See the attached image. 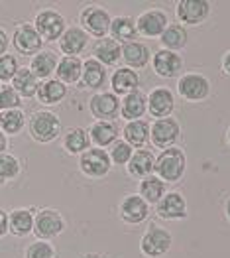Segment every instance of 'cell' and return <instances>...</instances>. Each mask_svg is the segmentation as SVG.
Here are the masks:
<instances>
[{"label": "cell", "instance_id": "7a4b0ae2", "mask_svg": "<svg viewBox=\"0 0 230 258\" xmlns=\"http://www.w3.org/2000/svg\"><path fill=\"white\" fill-rule=\"evenodd\" d=\"M154 170L162 181H177L185 172V156L179 148H168L160 154Z\"/></svg>", "mask_w": 230, "mask_h": 258}, {"label": "cell", "instance_id": "4316f807", "mask_svg": "<svg viewBox=\"0 0 230 258\" xmlns=\"http://www.w3.org/2000/svg\"><path fill=\"white\" fill-rule=\"evenodd\" d=\"M65 95H67V87L57 79H47L38 89V99L43 105H57L65 99Z\"/></svg>", "mask_w": 230, "mask_h": 258}, {"label": "cell", "instance_id": "7402d4cb", "mask_svg": "<svg viewBox=\"0 0 230 258\" xmlns=\"http://www.w3.org/2000/svg\"><path fill=\"white\" fill-rule=\"evenodd\" d=\"M55 73H57V81H61L63 85L65 83H77L83 75V63L79 57H67L65 55L57 61Z\"/></svg>", "mask_w": 230, "mask_h": 258}, {"label": "cell", "instance_id": "c3c4849f", "mask_svg": "<svg viewBox=\"0 0 230 258\" xmlns=\"http://www.w3.org/2000/svg\"><path fill=\"white\" fill-rule=\"evenodd\" d=\"M228 140H230V130H228Z\"/></svg>", "mask_w": 230, "mask_h": 258}, {"label": "cell", "instance_id": "4fadbf2b", "mask_svg": "<svg viewBox=\"0 0 230 258\" xmlns=\"http://www.w3.org/2000/svg\"><path fill=\"white\" fill-rule=\"evenodd\" d=\"M177 16L185 24H199L209 16V2H205V0H181L177 4Z\"/></svg>", "mask_w": 230, "mask_h": 258}, {"label": "cell", "instance_id": "52a82bcc", "mask_svg": "<svg viewBox=\"0 0 230 258\" xmlns=\"http://www.w3.org/2000/svg\"><path fill=\"white\" fill-rule=\"evenodd\" d=\"M110 16L105 8L99 6H89L81 12V24L85 26V30L97 38H106L108 30H110Z\"/></svg>", "mask_w": 230, "mask_h": 258}, {"label": "cell", "instance_id": "bcb514c9", "mask_svg": "<svg viewBox=\"0 0 230 258\" xmlns=\"http://www.w3.org/2000/svg\"><path fill=\"white\" fill-rule=\"evenodd\" d=\"M81 258H103L101 254H95V252H91V254H83Z\"/></svg>", "mask_w": 230, "mask_h": 258}, {"label": "cell", "instance_id": "7dc6e473", "mask_svg": "<svg viewBox=\"0 0 230 258\" xmlns=\"http://www.w3.org/2000/svg\"><path fill=\"white\" fill-rule=\"evenodd\" d=\"M226 213H228V219H230V201L226 203Z\"/></svg>", "mask_w": 230, "mask_h": 258}, {"label": "cell", "instance_id": "8d00e7d4", "mask_svg": "<svg viewBox=\"0 0 230 258\" xmlns=\"http://www.w3.org/2000/svg\"><path fill=\"white\" fill-rule=\"evenodd\" d=\"M20 173V160L8 152L0 154V181L14 179Z\"/></svg>", "mask_w": 230, "mask_h": 258}, {"label": "cell", "instance_id": "ee69618b", "mask_svg": "<svg viewBox=\"0 0 230 258\" xmlns=\"http://www.w3.org/2000/svg\"><path fill=\"white\" fill-rule=\"evenodd\" d=\"M6 148H8V136H6V134L0 130V154L6 150Z\"/></svg>", "mask_w": 230, "mask_h": 258}, {"label": "cell", "instance_id": "8992f818", "mask_svg": "<svg viewBox=\"0 0 230 258\" xmlns=\"http://www.w3.org/2000/svg\"><path fill=\"white\" fill-rule=\"evenodd\" d=\"M79 166L89 177H103L110 170V158L103 148H89L81 154Z\"/></svg>", "mask_w": 230, "mask_h": 258}, {"label": "cell", "instance_id": "74e56055", "mask_svg": "<svg viewBox=\"0 0 230 258\" xmlns=\"http://www.w3.org/2000/svg\"><path fill=\"white\" fill-rule=\"evenodd\" d=\"M18 69H20V67H18V59H16L14 55L4 53V55L0 57V83L12 81V77L16 75Z\"/></svg>", "mask_w": 230, "mask_h": 258}, {"label": "cell", "instance_id": "83f0119b", "mask_svg": "<svg viewBox=\"0 0 230 258\" xmlns=\"http://www.w3.org/2000/svg\"><path fill=\"white\" fill-rule=\"evenodd\" d=\"M154 156L147 150H138L136 154H132L130 162H128V172L134 177H147L151 170H154Z\"/></svg>", "mask_w": 230, "mask_h": 258}, {"label": "cell", "instance_id": "e575fe53", "mask_svg": "<svg viewBox=\"0 0 230 258\" xmlns=\"http://www.w3.org/2000/svg\"><path fill=\"white\" fill-rule=\"evenodd\" d=\"M164 191H166V181H162L158 175H147L144 177L142 185H140V195L144 201H149V203H158L162 197H164Z\"/></svg>", "mask_w": 230, "mask_h": 258}, {"label": "cell", "instance_id": "30bf717a", "mask_svg": "<svg viewBox=\"0 0 230 258\" xmlns=\"http://www.w3.org/2000/svg\"><path fill=\"white\" fill-rule=\"evenodd\" d=\"M89 108L93 112L95 118H101V120H108L112 116H116L118 112V99L112 95V93H97L91 101H89Z\"/></svg>", "mask_w": 230, "mask_h": 258}, {"label": "cell", "instance_id": "d590c367", "mask_svg": "<svg viewBox=\"0 0 230 258\" xmlns=\"http://www.w3.org/2000/svg\"><path fill=\"white\" fill-rule=\"evenodd\" d=\"M162 43L168 47V51L181 49V47H185V43H187V32H185L181 26H177V24L168 26V28L164 30V34H162Z\"/></svg>", "mask_w": 230, "mask_h": 258}, {"label": "cell", "instance_id": "f6af8a7d", "mask_svg": "<svg viewBox=\"0 0 230 258\" xmlns=\"http://www.w3.org/2000/svg\"><path fill=\"white\" fill-rule=\"evenodd\" d=\"M222 67H224V71L230 75V51L224 55V59H222Z\"/></svg>", "mask_w": 230, "mask_h": 258}, {"label": "cell", "instance_id": "f35d334b", "mask_svg": "<svg viewBox=\"0 0 230 258\" xmlns=\"http://www.w3.org/2000/svg\"><path fill=\"white\" fill-rule=\"evenodd\" d=\"M26 258H55V250L47 240H36L26 248Z\"/></svg>", "mask_w": 230, "mask_h": 258}, {"label": "cell", "instance_id": "5b68a950", "mask_svg": "<svg viewBox=\"0 0 230 258\" xmlns=\"http://www.w3.org/2000/svg\"><path fill=\"white\" fill-rule=\"evenodd\" d=\"M42 43L43 40L40 38V34L36 32L34 24H20L14 30L12 45L22 55H36V53H40L42 51Z\"/></svg>", "mask_w": 230, "mask_h": 258}, {"label": "cell", "instance_id": "7c38bea8", "mask_svg": "<svg viewBox=\"0 0 230 258\" xmlns=\"http://www.w3.org/2000/svg\"><path fill=\"white\" fill-rule=\"evenodd\" d=\"M166 28H168V16L160 10H147L136 22V30L144 36H162Z\"/></svg>", "mask_w": 230, "mask_h": 258}, {"label": "cell", "instance_id": "d6a6232c", "mask_svg": "<svg viewBox=\"0 0 230 258\" xmlns=\"http://www.w3.org/2000/svg\"><path fill=\"white\" fill-rule=\"evenodd\" d=\"M110 34H112V40L118 43V42H126L128 40H134V36H136V24L132 18H128V16H122V18H114V20L110 22V30H108Z\"/></svg>", "mask_w": 230, "mask_h": 258}, {"label": "cell", "instance_id": "ac0fdd59", "mask_svg": "<svg viewBox=\"0 0 230 258\" xmlns=\"http://www.w3.org/2000/svg\"><path fill=\"white\" fill-rule=\"evenodd\" d=\"M57 69V55L49 49H42L40 53H36L32 57V63H30V71L38 77V79H49Z\"/></svg>", "mask_w": 230, "mask_h": 258}, {"label": "cell", "instance_id": "5bb4252c", "mask_svg": "<svg viewBox=\"0 0 230 258\" xmlns=\"http://www.w3.org/2000/svg\"><path fill=\"white\" fill-rule=\"evenodd\" d=\"M179 136V124L173 118H160L151 126V140L160 148H168Z\"/></svg>", "mask_w": 230, "mask_h": 258}, {"label": "cell", "instance_id": "44dd1931", "mask_svg": "<svg viewBox=\"0 0 230 258\" xmlns=\"http://www.w3.org/2000/svg\"><path fill=\"white\" fill-rule=\"evenodd\" d=\"M147 107H149V112L154 116H158V118L168 116L169 112L173 110V95H171V91L164 89V87L151 91V95L147 99Z\"/></svg>", "mask_w": 230, "mask_h": 258}, {"label": "cell", "instance_id": "60d3db41", "mask_svg": "<svg viewBox=\"0 0 230 258\" xmlns=\"http://www.w3.org/2000/svg\"><path fill=\"white\" fill-rule=\"evenodd\" d=\"M114 164H118V166H122V164H128L130 162V158H132V146L128 144V142H114V146H112V150H110V156H108Z\"/></svg>", "mask_w": 230, "mask_h": 258}, {"label": "cell", "instance_id": "7bdbcfd3", "mask_svg": "<svg viewBox=\"0 0 230 258\" xmlns=\"http://www.w3.org/2000/svg\"><path fill=\"white\" fill-rule=\"evenodd\" d=\"M8 43H10V40H8V34L0 28V57L6 53V49H8Z\"/></svg>", "mask_w": 230, "mask_h": 258}, {"label": "cell", "instance_id": "9c48e42d", "mask_svg": "<svg viewBox=\"0 0 230 258\" xmlns=\"http://www.w3.org/2000/svg\"><path fill=\"white\" fill-rule=\"evenodd\" d=\"M177 91L181 97H185L189 101H199L205 99L209 95V81L203 75H183L177 83Z\"/></svg>", "mask_w": 230, "mask_h": 258}, {"label": "cell", "instance_id": "f546056e", "mask_svg": "<svg viewBox=\"0 0 230 258\" xmlns=\"http://www.w3.org/2000/svg\"><path fill=\"white\" fill-rule=\"evenodd\" d=\"M120 55L128 65L132 67H144L149 59V51L144 43L140 42H128L124 43V47L120 49Z\"/></svg>", "mask_w": 230, "mask_h": 258}, {"label": "cell", "instance_id": "ab89813d", "mask_svg": "<svg viewBox=\"0 0 230 258\" xmlns=\"http://www.w3.org/2000/svg\"><path fill=\"white\" fill-rule=\"evenodd\" d=\"M20 105V95L12 87L0 85V108L2 110H12V108H18Z\"/></svg>", "mask_w": 230, "mask_h": 258}, {"label": "cell", "instance_id": "1f68e13d", "mask_svg": "<svg viewBox=\"0 0 230 258\" xmlns=\"http://www.w3.org/2000/svg\"><path fill=\"white\" fill-rule=\"evenodd\" d=\"M89 132L85 128H71L63 136V148L69 154H81L89 150Z\"/></svg>", "mask_w": 230, "mask_h": 258}, {"label": "cell", "instance_id": "9a60e30c", "mask_svg": "<svg viewBox=\"0 0 230 258\" xmlns=\"http://www.w3.org/2000/svg\"><path fill=\"white\" fill-rule=\"evenodd\" d=\"M10 87L20 95V97H26V99H32L38 95V89H40V79L30 71V69H18L16 75L12 77L10 81Z\"/></svg>", "mask_w": 230, "mask_h": 258}, {"label": "cell", "instance_id": "ba28073f", "mask_svg": "<svg viewBox=\"0 0 230 258\" xmlns=\"http://www.w3.org/2000/svg\"><path fill=\"white\" fill-rule=\"evenodd\" d=\"M171 246V235L160 227H151L142 238V252L146 256H162Z\"/></svg>", "mask_w": 230, "mask_h": 258}, {"label": "cell", "instance_id": "277c9868", "mask_svg": "<svg viewBox=\"0 0 230 258\" xmlns=\"http://www.w3.org/2000/svg\"><path fill=\"white\" fill-rule=\"evenodd\" d=\"M65 229V221L59 211L55 209H42L34 217V233L38 240H47L57 235H61Z\"/></svg>", "mask_w": 230, "mask_h": 258}, {"label": "cell", "instance_id": "d4e9b609", "mask_svg": "<svg viewBox=\"0 0 230 258\" xmlns=\"http://www.w3.org/2000/svg\"><path fill=\"white\" fill-rule=\"evenodd\" d=\"M116 136H118V128H116V124L110 122V120H99V122H95V124L91 126V132H89V138H91L99 148L112 144V142L116 140Z\"/></svg>", "mask_w": 230, "mask_h": 258}, {"label": "cell", "instance_id": "cb8c5ba5", "mask_svg": "<svg viewBox=\"0 0 230 258\" xmlns=\"http://www.w3.org/2000/svg\"><path fill=\"white\" fill-rule=\"evenodd\" d=\"M93 55L99 63L103 65H114L120 59V45L110 40V38H103L95 43L93 47Z\"/></svg>", "mask_w": 230, "mask_h": 258}, {"label": "cell", "instance_id": "8fae6325", "mask_svg": "<svg viewBox=\"0 0 230 258\" xmlns=\"http://www.w3.org/2000/svg\"><path fill=\"white\" fill-rule=\"evenodd\" d=\"M87 40H89V36L81 28H67L59 38V49L67 57H77L87 47Z\"/></svg>", "mask_w": 230, "mask_h": 258}, {"label": "cell", "instance_id": "6da1fadb", "mask_svg": "<svg viewBox=\"0 0 230 258\" xmlns=\"http://www.w3.org/2000/svg\"><path fill=\"white\" fill-rule=\"evenodd\" d=\"M28 128H30V134L36 142L47 144V142L55 140L57 134L61 132V122L53 112L38 110V112L32 114V118L28 122Z\"/></svg>", "mask_w": 230, "mask_h": 258}, {"label": "cell", "instance_id": "f1b7e54d", "mask_svg": "<svg viewBox=\"0 0 230 258\" xmlns=\"http://www.w3.org/2000/svg\"><path fill=\"white\" fill-rule=\"evenodd\" d=\"M26 126V116L20 108H12V110H2L0 112V130L8 136H16L20 134L22 128Z\"/></svg>", "mask_w": 230, "mask_h": 258}, {"label": "cell", "instance_id": "2e32d148", "mask_svg": "<svg viewBox=\"0 0 230 258\" xmlns=\"http://www.w3.org/2000/svg\"><path fill=\"white\" fill-rule=\"evenodd\" d=\"M120 215L130 225L142 223L147 217V203L142 197H138V195H128L124 201L120 203Z\"/></svg>", "mask_w": 230, "mask_h": 258}, {"label": "cell", "instance_id": "836d02e7", "mask_svg": "<svg viewBox=\"0 0 230 258\" xmlns=\"http://www.w3.org/2000/svg\"><path fill=\"white\" fill-rule=\"evenodd\" d=\"M120 110H122V116L124 118H130V120L140 118L144 114V110H146V97L142 93H138V91L126 95Z\"/></svg>", "mask_w": 230, "mask_h": 258}, {"label": "cell", "instance_id": "4dcf8cb0", "mask_svg": "<svg viewBox=\"0 0 230 258\" xmlns=\"http://www.w3.org/2000/svg\"><path fill=\"white\" fill-rule=\"evenodd\" d=\"M124 136L126 142L130 146H136V148H142L149 138V126L144 120H130L124 126Z\"/></svg>", "mask_w": 230, "mask_h": 258}, {"label": "cell", "instance_id": "603a6c76", "mask_svg": "<svg viewBox=\"0 0 230 258\" xmlns=\"http://www.w3.org/2000/svg\"><path fill=\"white\" fill-rule=\"evenodd\" d=\"M110 81H112L114 93H120V95H130V93H134L138 83H140L138 73L132 71L130 67H120V69H116Z\"/></svg>", "mask_w": 230, "mask_h": 258}, {"label": "cell", "instance_id": "b9f144b4", "mask_svg": "<svg viewBox=\"0 0 230 258\" xmlns=\"http://www.w3.org/2000/svg\"><path fill=\"white\" fill-rule=\"evenodd\" d=\"M8 235V213L0 209V238Z\"/></svg>", "mask_w": 230, "mask_h": 258}, {"label": "cell", "instance_id": "e0dca14e", "mask_svg": "<svg viewBox=\"0 0 230 258\" xmlns=\"http://www.w3.org/2000/svg\"><path fill=\"white\" fill-rule=\"evenodd\" d=\"M181 67H183V61H181V57L175 51L162 49L154 57V69L162 77H175L181 71Z\"/></svg>", "mask_w": 230, "mask_h": 258}, {"label": "cell", "instance_id": "d6986e66", "mask_svg": "<svg viewBox=\"0 0 230 258\" xmlns=\"http://www.w3.org/2000/svg\"><path fill=\"white\" fill-rule=\"evenodd\" d=\"M34 231V215L30 209H14L8 215V233L14 237H26Z\"/></svg>", "mask_w": 230, "mask_h": 258}, {"label": "cell", "instance_id": "3957f363", "mask_svg": "<svg viewBox=\"0 0 230 258\" xmlns=\"http://www.w3.org/2000/svg\"><path fill=\"white\" fill-rule=\"evenodd\" d=\"M34 28L40 34L43 42H55L59 40L65 32V18L59 12L45 8L42 12H38L36 20H34Z\"/></svg>", "mask_w": 230, "mask_h": 258}, {"label": "cell", "instance_id": "ffe728a7", "mask_svg": "<svg viewBox=\"0 0 230 258\" xmlns=\"http://www.w3.org/2000/svg\"><path fill=\"white\" fill-rule=\"evenodd\" d=\"M185 199L179 194H168L164 199L158 201V213L164 219H183L187 215Z\"/></svg>", "mask_w": 230, "mask_h": 258}, {"label": "cell", "instance_id": "484cf974", "mask_svg": "<svg viewBox=\"0 0 230 258\" xmlns=\"http://www.w3.org/2000/svg\"><path fill=\"white\" fill-rule=\"evenodd\" d=\"M83 85L89 87V89H99V87L105 85L106 81V71L105 65L99 63L95 57L87 59L83 63Z\"/></svg>", "mask_w": 230, "mask_h": 258}]
</instances>
